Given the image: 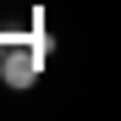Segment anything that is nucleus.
I'll return each mask as SVG.
<instances>
[{"label":"nucleus","mask_w":121,"mask_h":121,"mask_svg":"<svg viewBox=\"0 0 121 121\" xmlns=\"http://www.w3.org/2000/svg\"><path fill=\"white\" fill-rule=\"evenodd\" d=\"M44 60H50V39H39V33H6V55H0V83L6 88H33L39 83V72H44Z\"/></svg>","instance_id":"1"},{"label":"nucleus","mask_w":121,"mask_h":121,"mask_svg":"<svg viewBox=\"0 0 121 121\" xmlns=\"http://www.w3.org/2000/svg\"><path fill=\"white\" fill-rule=\"evenodd\" d=\"M0 55H6V33H0Z\"/></svg>","instance_id":"2"}]
</instances>
